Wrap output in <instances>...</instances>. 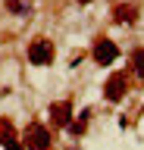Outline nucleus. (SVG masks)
Instances as JSON below:
<instances>
[{
	"label": "nucleus",
	"instance_id": "nucleus-1",
	"mask_svg": "<svg viewBox=\"0 0 144 150\" xmlns=\"http://www.w3.org/2000/svg\"><path fill=\"white\" fill-rule=\"evenodd\" d=\"M22 147L25 150H50V131L41 122H31L25 134H22Z\"/></svg>",
	"mask_w": 144,
	"mask_h": 150
},
{
	"label": "nucleus",
	"instance_id": "nucleus-2",
	"mask_svg": "<svg viewBox=\"0 0 144 150\" xmlns=\"http://www.w3.org/2000/svg\"><path fill=\"white\" fill-rule=\"evenodd\" d=\"M125 94H128V72H113L104 84V97L110 103H119Z\"/></svg>",
	"mask_w": 144,
	"mask_h": 150
},
{
	"label": "nucleus",
	"instance_id": "nucleus-3",
	"mask_svg": "<svg viewBox=\"0 0 144 150\" xmlns=\"http://www.w3.org/2000/svg\"><path fill=\"white\" fill-rule=\"evenodd\" d=\"M28 63H35V66H50L53 63V44L47 38H38V41L28 44Z\"/></svg>",
	"mask_w": 144,
	"mask_h": 150
},
{
	"label": "nucleus",
	"instance_id": "nucleus-4",
	"mask_svg": "<svg viewBox=\"0 0 144 150\" xmlns=\"http://www.w3.org/2000/svg\"><path fill=\"white\" fill-rule=\"evenodd\" d=\"M91 56H94L97 66H110L119 56V47H116V41H110V38H97L94 41V50H91Z\"/></svg>",
	"mask_w": 144,
	"mask_h": 150
},
{
	"label": "nucleus",
	"instance_id": "nucleus-5",
	"mask_svg": "<svg viewBox=\"0 0 144 150\" xmlns=\"http://www.w3.org/2000/svg\"><path fill=\"white\" fill-rule=\"evenodd\" d=\"M69 122H72V100L50 103V125L53 128H69Z\"/></svg>",
	"mask_w": 144,
	"mask_h": 150
},
{
	"label": "nucleus",
	"instance_id": "nucleus-6",
	"mask_svg": "<svg viewBox=\"0 0 144 150\" xmlns=\"http://www.w3.org/2000/svg\"><path fill=\"white\" fill-rule=\"evenodd\" d=\"M113 19L119 22V25H132L135 19H138V9H135L132 3H119V6L113 9Z\"/></svg>",
	"mask_w": 144,
	"mask_h": 150
},
{
	"label": "nucleus",
	"instance_id": "nucleus-7",
	"mask_svg": "<svg viewBox=\"0 0 144 150\" xmlns=\"http://www.w3.org/2000/svg\"><path fill=\"white\" fill-rule=\"evenodd\" d=\"M88 119H91V110H82V116H78V119L69 122V134H72V138H82V134H85V128H88Z\"/></svg>",
	"mask_w": 144,
	"mask_h": 150
},
{
	"label": "nucleus",
	"instance_id": "nucleus-8",
	"mask_svg": "<svg viewBox=\"0 0 144 150\" xmlns=\"http://www.w3.org/2000/svg\"><path fill=\"white\" fill-rule=\"evenodd\" d=\"M128 63H132V72L138 78H144V47H135L132 56H128Z\"/></svg>",
	"mask_w": 144,
	"mask_h": 150
},
{
	"label": "nucleus",
	"instance_id": "nucleus-9",
	"mask_svg": "<svg viewBox=\"0 0 144 150\" xmlns=\"http://www.w3.org/2000/svg\"><path fill=\"white\" fill-rule=\"evenodd\" d=\"M10 141H16V128H13L10 119L0 116V144H10Z\"/></svg>",
	"mask_w": 144,
	"mask_h": 150
},
{
	"label": "nucleus",
	"instance_id": "nucleus-10",
	"mask_svg": "<svg viewBox=\"0 0 144 150\" xmlns=\"http://www.w3.org/2000/svg\"><path fill=\"white\" fill-rule=\"evenodd\" d=\"M3 150H25V147H22L19 141H10V144H3Z\"/></svg>",
	"mask_w": 144,
	"mask_h": 150
},
{
	"label": "nucleus",
	"instance_id": "nucleus-11",
	"mask_svg": "<svg viewBox=\"0 0 144 150\" xmlns=\"http://www.w3.org/2000/svg\"><path fill=\"white\" fill-rule=\"evenodd\" d=\"M78 3H91V0H78Z\"/></svg>",
	"mask_w": 144,
	"mask_h": 150
},
{
	"label": "nucleus",
	"instance_id": "nucleus-12",
	"mask_svg": "<svg viewBox=\"0 0 144 150\" xmlns=\"http://www.w3.org/2000/svg\"><path fill=\"white\" fill-rule=\"evenodd\" d=\"M10 3H19V0H10Z\"/></svg>",
	"mask_w": 144,
	"mask_h": 150
}]
</instances>
